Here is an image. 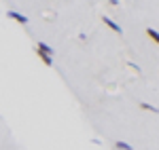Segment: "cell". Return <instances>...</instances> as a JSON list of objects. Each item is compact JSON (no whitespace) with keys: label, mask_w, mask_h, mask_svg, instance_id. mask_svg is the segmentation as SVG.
<instances>
[{"label":"cell","mask_w":159,"mask_h":150,"mask_svg":"<svg viewBox=\"0 0 159 150\" xmlns=\"http://www.w3.org/2000/svg\"><path fill=\"white\" fill-rule=\"evenodd\" d=\"M127 66H129V68H132V70H136V72H140V68H138V66H136L134 62H127Z\"/></svg>","instance_id":"cell-8"},{"label":"cell","mask_w":159,"mask_h":150,"mask_svg":"<svg viewBox=\"0 0 159 150\" xmlns=\"http://www.w3.org/2000/svg\"><path fill=\"white\" fill-rule=\"evenodd\" d=\"M138 108H140V110H144V112H153V114L159 112V108L151 106V104H147V101H140V104H138Z\"/></svg>","instance_id":"cell-5"},{"label":"cell","mask_w":159,"mask_h":150,"mask_svg":"<svg viewBox=\"0 0 159 150\" xmlns=\"http://www.w3.org/2000/svg\"><path fill=\"white\" fill-rule=\"evenodd\" d=\"M34 51H36V55H38V57L43 59V63H45V66H53V57H51V55H47V53H43V51H38L36 47H34Z\"/></svg>","instance_id":"cell-3"},{"label":"cell","mask_w":159,"mask_h":150,"mask_svg":"<svg viewBox=\"0 0 159 150\" xmlns=\"http://www.w3.org/2000/svg\"><path fill=\"white\" fill-rule=\"evenodd\" d=\"M115 150H134V146L127 142H115Z\"/></svg>","instance_id":"cell-7"},{"label":"cell","mask_w":159,"mask_h":150,"mask_svg":"<svg viewBox=\"0 0 159 150\" xmlns=\"http://www.w3.org/2000/svg\"><path fill=\"white\" fill-rule=\"evenodd\" d=\"M7 17H11V19H15V21H19V24H24V25L30 21V19H28L25 15H19L17 11H9V13H7Z\"/></svg>","instance_id":"cell-1"},{"label":"cell","mask_w":159,"mask_h":150,"mask_svg":"<svg viewBox=\"0 0 159 150\" xmlns=\"http://www.w3.org/2000/svg\"><path fill=\"white\" fill-rule=\"evenodd\" d=\"M36 49L38 51H43V53H47V55H51L53 57V49H51L47 42H36Z\"/></svg>","instance_id":"cell-6"},{"label":"cell","mask_w":159,"mask_h":150,"mask_svg":"<svg viewBox=\"0 0 159 150\" xmlns=\"http://www.w3.org/2000/svg\"><path fill=\"white\" fill-rule=\"evenodd\" d=\"M144 32H147V36L151 38V40H153L155 45H159V32H157V30H155V28H147Z\"/></svg>","instance_id":"cell-4"},{"label":"cell","mask_w":159,"mask_h":150,"mask_svg":"<svg viewBox=\"0 0 159 150\" xmlns=\"http://www.w3.org/2000/svg\"><path fill=\"white\" fill-rule=\"evenodd\" d=\"M102 21H104V24L108 25V28H110V30H112V32H117V34H121V32H123L121 28H119V25L115 24V21H112V19H108V17H106V15H102Z\"/></svg>","instance_id":"cell-2"}]
</instances>
